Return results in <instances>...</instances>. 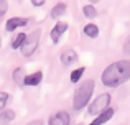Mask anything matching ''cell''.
<instances>
[{
    "mask_svg": "<svg viewBox=\"0 0 130 125\" xmlns=\"http://www.w3.org/2000/svg\"><path fill=\"white\" fill-rule=\"evenodd\" d=\"M40 38H41V30L40 28L33 30L30 35H26L23 45L20 46V51H22V55L25 56V58H30V56L36 51V48H38V45H40Z\"/></svg>",
    "mask_w": 130,
    "mask_h": 125,
    "instance_id": "cell-3",
    "label": "cell"
},
{
    "mask_svg": "<svg viewBox=\"0 0 130 125\" xmlns=\"http://www.w3.org/2000/svg\"><path fill=\"white\" fill-rule=\"evenodd\" d=\"M8 100H10V94L8 92H0V110L7 107Z\"/></svg>",
    "mask_w": 130,
    "mask_h": 125,
    "instance_id": "cell-18",
    "label": "cell"
},
{
    "mask_svg": "<svg viewBox=\"0 0 130 125\" xmlns=\"http://www.w3.org/2000/svg\"><path fill=\"white\" fill-rule=\"evenodd\" d=\"M84 73H86V67H84V66H81V67H76L74 71H71V74H69V81H71L73 84H77L81 79H83Z\"/></svg>",
    "mask_w": 130,
    "mask_h": 125,
    "instance_id": "cell-15",
    "label": "cell"
},
{
    "mask_svg": "<svg viewBox=\"0 0 130 125\" xmlns=\"http://www.w3.org/2000/svg\"><path fill=\"white\" fill-rule=\"evenodd\" d=\"M41 81H43V73H41V71H35V73H31V74H25L23 86L35 87V86H38Z\"/></svg>",
    "mask_w": 130,
    "mask_h": 125,
    "instance_id": "cell-10",
    "label": "cell"
},
{
    "mask_svg": "<svg viewBox=\"0 0 130 125\" xmlns=\"http://www.w3.org/2000/svg\"><path fill=\"white\" fill-rule=\"evenodd\" d=\"M25 38H26V33H18V35L15 36V38L12 40V49H20V46L23 45V41H25Z\"/></svg>",
    "mask_w": 130,
    "mask_h": 125,
    "instance_id": "cell-17",
    "label": "cell"
},
{
    "mask_svg": "<svg viewBox=\"0 0 130 125\" xmlns=\"http://www.w3.org/2000/svg\"><path fill=\"white\" fill-rule=\"evenodd\" d=\"M66 10H68V5L64 2H58L56 5L51 8V12H50V16L53 20H58V18H61V16L66 13Z\"/></svg>",
    "mask_w": 130,
    "mask_h": 125,
    "instance_id": "cell-11",
    "label": "cell"
},
{
    "mask_svg": "<svg viewBox=\"0 0 130 125\" xmlns=\"http://www.w3.org/2000/svg\"><path fill=\"white\" fill-rule=\"evenodd\" d=\"M28 25V18L25 16H13V18H8L5 23V30L7 31H15L17 28H22V26Z\"/></svg>",
    "mask_w": 130,
    "mask_h": 125,
    "instance_id": "cell-9",
    "label": "cell"
},
{
    "mask_svg": "<svg viewBox=\"0 0 130 125\" xmlns=\"http://www.w3.org/2000/svg\"><path fill=\"white\" fill-rule=\"evenodd\" d=\"M130 79V61L128 59H120V61L110 63L104 67L101 74L102 86L109 89H117L122 84H125Z\"/></svg>",
    "mask_w": 130,
    "mask_h": 125,
    "instance_id": "cell-1",
    "label": "cell"
},
{
    "mask_svg": "<svg viewBox=\"0 0 130 125\" xmlns=\"http://www.w3.org/2000/svg\"><path fill=\"white\" fill-rule=\"evenodd\" d=\"M99 26L95 25V23H87V25H84V28H83V33L87 36V38H91V40H95L99 36Z\"/></svg>",
    "mask_w": 130,
    "mask_h": 125,
    "instance_id": "cell-12",
    "label": "cell"
},
{
    "mask_svg": "<svg viewBox=\"0 0 130 125\" xmlns=\"http://www.w3.org/2000/svg\"><path fill=\"white\" fill-rule=\"evenodd\" d=\"M8 12V0H0V16Z\"/></svg>",
    "mask_w": 130,
    "mask_h": 125,
    "instance_id": "cell-19",
    "label": "cell"
},
{
    "mask_svg": "<svg viewBox=\"0 0 130 125\" xmlns=\"http://www.w3.org/2000/svg\"><path fill=\"white\" fill-rule=\"evenodd\" d=\"M110 102H112V96L109 92L99 94L94 100H91V102L87 104V114H89V115H92V117L97 115L101 110H104L105 107L110 105Z\"/></svg>",
    "mask_w": 130,
    "mask_h": 125,
    "instance_id": "cell-4",
    "label": "cell"
},
{
    "mask_svg": "<svg viewBox=\"0 0 130 125\" xmlns=\"http://www.w3.org/2000/svg\"><path fill=\"white\" fill-rule=\"evenodd\" d=\"M30 2H31V5H33V7H43L46 0H30Z\"/></svg>",
    "mask_w": 130,
    "mask_h": 125,
    "instance_id": "cell-21",
    "label": "cell"
},
{
    "mask_svg": "<svg viewBox=\"0 0 130 125\" xmlns=\"http://www.w3.org/2000/svg\"><path fill=\"white\" fill-rule=\"evenodd\" d=\"M115 115V110L112 109L110 105L105 107L104 110H101V112L97 114V115H94V120H92V125H102V123H107L109 120H112Z\"/></svg>",
    "mask_w": 130,
    "mask_h": 125,
    "instance_id": "cell-6",
    "label": "cell"
},
{
    "mask_svg": "<svg viewBox=\"0 0 130 125\" xmlns=\"http://www.w3.org/2000/svg\"><path fill=\"white\" fill-rule=\"evenodd\" d=\"M99 2H101V0H89V3H94V5H95V3H99Z\"/></svg>",
    "mask_w": 130,
    "mask_h": 125,
    "instance_id": "cell-22",
    "label": "cell"
},
{
    "mask_svg": "<svg viewBox=\"0 0 130 125\" xmlns=\"http://www.w3.org/2000/svg\"><path fill=\"white\" fill-rule=\"evenodd\" d=\"M95 89V82L94 79H86L83 81V84L77 86V89L73 94V109L74 110H83L87 107V104L91 102L92 94Z\"/></svg>",
    "mask_w": 130,
    "mask_h": 125,
    "instance_id": "cell-2",
    "label": "cell"
},
{
    "mask_svg": "<svg viewBox=\"0 0 130 125\" xmlns=\"http://www.w3.org/2000/svg\"><path fill=\"white\" fill-rule=\"evenodd\" d=\"M15 117H17L15 110L2 109V112H0V123H8V122H12V120H15Z\"/></svg>",
    "mask_w": 130,
    "mask_h": 125,
    "instance_id": "cell-13",
    "label": "cell"
},
{
    "mask_svg": "<svg viewBox=\"0 0 130 125\" xmlns=\"http://www.w3.org/2000/svg\"><path fill=\"white\" fill-rule=\"evenodd\" d=\"M68 28H69V25H68L66 22H56V25H54L53 28H51V31H50L51 41H53L54 45H56V43H59L61 36L68 31Z\"/></svg>",
    "mask_w": 130,
    "mask_h": 125,
    "instance_id": "cell-5",
    "label": "cell"
},
{
    "mask_svg": "<svg viewBox=\"0 0 130 125\" xmlns=\"http://www.w3.org/2000/svg\"><path fill=\"white\" fill-rule=\"evenodd\" d=\"M83 15L86 16V18H89V20L97 18V8H95L94 3H87V5L83 7Z\"/></svg>",
    "mask_w": 130,
    "mask_h": 125,
    "instance_id": "cell-14",
    "label": "cell"
},
{
    "mask_svg": "<svg viewBox=\"0 0 130 125\" xmlns=\"http://www.w3.org/2000/svg\"><path fill=\"white\" fill-rule=\"evenodd\" d=\"M12 77H13V82H15V84L23 86V79H25V69H23V67H17V69L13 71Z\"/></svg>",
    "mask_w": 130,
    "mask_h": 125,
    "instance_id": "cell-16",
    "label": "cell"
},
{
    "mask_svg": "<svg viewBox=\"0 0 130 125\" xmlns=\"http://www.w3.org/2000/svg\"><path fill=\"white\" fill-rule=\"evenodd\" d=\"M122 49H124V53L127 56H130V35L127 36V40L124 41V48H122Z\"/></svg>",
    "mask_w": 130,
    "mask_h": 125,
    "instance_id": "cell-20",
    "label": "cell"
},
{
    "mask_svg": "<svg viewBox=\"0 0 130 125\" xmlns=\"http://www.w3.org/2000/svg\"><path fill=\"white\" fill-rule=\"evenodd\" d=\"M79 59V56H77V53L74 51V49H64L63 53L59 55V61L63 66H66V67H69V66H73L74 63Z\"/></svg>",
    "mask_w": 130,
    "mask_h": 125,
    "instance_id": "cell-8",
    "label": "cell"
},
{
    "mask_svg": "<svg viewBox=\"0 0 130 125\" xmlns=\"http://www.w3.org/2000/svg\"><path fill=\"white\" fill-rule=\"evenodd\" d=\"M0 46H2V41H0Z\"/></svg>",
    "mask_w": 130,
    "mask_h": 125,
    "instance_id": "cell-23",
    "label": "cell"
},
{
    "mask_svg": "<svg viewBox=\"0 0 130 125\" xmlns=\"http://www.w3.org/2000/svg\"><path fill=\"white\" fill-rule=\"evenodd\" d=\"M48 123L50 125H68V123H71V115L66 110H58L56 114H53L50 117Z\"/></svg>",
    "mask_w": 130,
    "mask_h": 125,
    "instance_id": "cell-7",
    "label": "cell"
}]
</instances>
